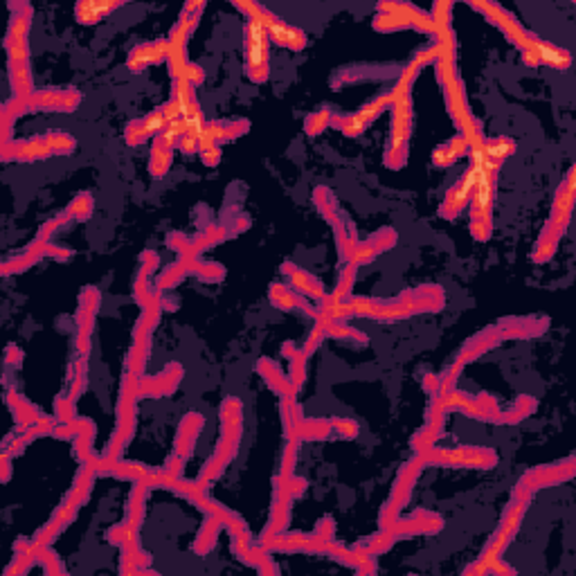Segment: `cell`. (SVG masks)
<instances>
[{
    "instance_id": "cell-1",
    "label": "cell",
    "mask_w": 576,
    "mask_h": 576,
    "mask_svg": "<svg viewBox=\"0 0 576 576\" xmlns=\"http://www.w3.org/2000/svg\"><path fill=\"white\" fill-rule=\"evenodd\" d=\"M262 23L266 27L268 36H271L273 41H277L280 45L291 47V50H302V47L306 45V34L302 30H295V27L286 25L275 14H268L266 9L262 12Z\"/></svg>"
},
{
    "instance_id": "cell-2",
    "label": "cell",
    "mask_w": 576,
    "mask_h": 576,
    "mask_svg": "<svg viewBox=\"0 0 576 576\" xmlns=\"http://www.w3.org/2000/svg\"><path fill=\"white\" fill-rule=\"evenodd\" d=\"M162 59H169V41H158V43L136 47L129 56V68L138 72V70L147 68L151 63H158Z\"/></svg>"
},
{
    "instance_id": "cell-3",
    "label": "cell",
    "mask_w": 576,
    "mask_h": 576,
    "mask_svg": "<svg viewBox=\"0 0 576 576\" xmlns=\"http://www.w3.org/2000/svg\"><path fill=\"white\" fill-rule=\"evenodd\" d=\"M534 52L538 54V61L541 63H547V65H552V68H559V70H568L570 63H572V56L568 52L561 50V47H556V45L543 43V41H536Z\"/></svg>"
},
{
    "instance_id": "cell-4",
    "label": "cell",
    "mask_w": 576,
    "mask_h": 576,
    "mask_svg": "<svg viewBox=\"0 0 576 576\" xmlns=\"http://www.w3.org/2000/svg\"><path fill=\"white\" fill-rule=\"evenodd\" d=\"M120 7L118 3H81L77 5V14H79L81 23H97L104 14H111V9Z\"/></svg>"
},
{
    "instance_id": "cell-5",
    "label": "cell",
    "mask_w": 576,
    "mask_h": 576,
    "mask_svg": "<svg viewBox=\"0 0 576 576\" xmlns=\"http://www.w3.org/2000/svg\"><path fill=\"white\" fill-rule=\"evenodd\" d=\"M171 165V151L167 149H153V158H151V171L153 176H162Z\"/></svg>"
},
{
    "instance_id": "cell-6",
    "label": "cell",
    "mask_w": 576,
    "mask_h": 576,
    "mask_svg": "<svg viewBox=\"0 0 576 576\" xmlns=\"http://www.w3.org/2000/svg\"><path fill=\"white\" fill-rule=\"evenodd\" d=\"M93 209V200L88 196H79V200L70 207V212L77 214V216H86Z\"/></svg>"
},
{
    "instance_id": "cell-7",
    "label": "cell",
    "mask_w": 576,
    "mask_h": 576,
    "mask_svg": "<svg viewBox=\"0 0 576 576\" xmlns=\"http://www.w3.org/2000/svg\"><path fill=\"white\" fill-rule=\"evenodd\" d=\"M322 124H326V113L313 115V118L309 120V133H318L322 129Z\"/></svg>"
}]
</instances>
